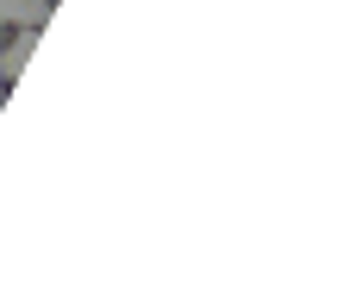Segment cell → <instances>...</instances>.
Returning a JSON list of instances; mask_svg holds the SVG:
<instances>
[{
  "label": "cell",
  "mask_w": 364,
  "mask_h": 289,
  "mask_svg": "<svg viewBox=\"0 0 364 289\" xmlns=\"http://www.w3.org/2000/svg\"><path fill=\"white\" fill-rule=\"evenodd\" d=\"M32 44H38V26H19V38H13L6 51H0V75H6V82H13V75L26 70V57H32Z\"/></svg>",
  "instance_id": "6da1fadb"
},
{
  "label": "cell",
  "mask_w": 364,
  "mask_h": 289,
  "mask_svg": "<svg viewBox=\"0 0 364 289\" xmlns=\"http://www.w3.org/2000/svg\"><path fill=\"white\" fill-rule=\"evenodd\" d=\"M0 19H13V26H38V19H44V0H0Z\"/></svg>",
  "instance_id": "7a4b0ae2"
}]
</instances>
